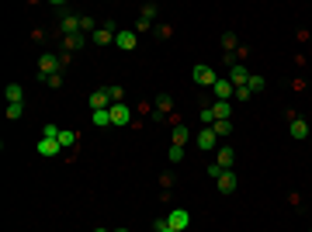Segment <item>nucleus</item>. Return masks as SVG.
<instances>
[{
    "instance_id": "1",
    "label": "nucleus",
    "mask_w": 312,
    "mask_h": 232,
    "mask_svg": "<svg viewBox=\"0 0 312 232\" xmlns=\"http://www.w3.org/2000/svg\"><path fill=\"white\" fill-rule=\"evenodd\" d=\"M63 66H66V52H63V56H52V52H49V56H42V59H39V73H42V77L63 73Z\"/></svg>"
},
{
    "instance_id": "2",
    "label": "nucleus",
    "mask_w": 312,
    "mask_h": 232,
    "mask_svg": "<svg viewBox=\"0 0 312 232\" xmlns=\"http://www.w3.org/2000/svg\"><path fill=\"white\" fill-rule=\"evenodd\" d=\"M163 218L170 222V229H174V232H184L188 225H191V215L184 212V208H170V212L163 215Z\"/></svg>"
},
{
    "instance_id": "3",
    "label": "nucleus",
    "mask_w": 312,
    "mask_h": 232,
    "mask_svg": "<svg viewBox=\"0 0 312 232\" xmlns=\"http://www.w3.org/2000/svg\"><path fill=\"white\" fill-rule=\"evenodd\" d=\"M111 125H118V128H121V125H132V108H129L125 101H121V104H111Z\"/></svg>"
},
{
    "instance_id": "4",
    "label": "nucleus",
    "mask_w": 312,
    "mask_h": 232,
    "mask_svg": "<svg viewBox=\"0 0 312 232\" xmlns=\"http://www.w3.org/2000/svg\"><path fill=\"white\" fill-rule=\"evenodd\" d=\"M191 80H195L198 87H215V70H208V66H195V70H191Z\"/></svg>"
},
{
    "instance_id": "5",
    "label": "nucleus",
    "mask_w": 312,
    "mask_h": 232,
    "mask_svg": "<svg viewBox=\"0 0 312 232\" xmlns=\"http://www.w3.org/2000/svg\"><path fill=\"white\" fill-rule=\"evenodd\" d=\"M215 101H229V97H236V87H233V80H226V77H219L215 80Z\"/></svg>"
},
{
    "instance_id": "6",
    "label": "nucleus",
    "mask_w": 312,
    "mask_h": 232,
    "mask_svg": "<svg viewBox=\"0 0 312 232\" xmlns=\"http://www.w3.org/2000/svg\"><path fill=\"white\" fill-rule=\"evenodd\" d=\"M229 80H233V87H246V80H250V70L246 66H229Z\"/></svg>"
},
{
    "instance_id": "7",
    "label": "nucleus",
    "mask_w": 312,
    "mask_h": 232,
    "mask_svg": "<svg viewBox=\"0 0 312 232\" xmlns=\"http://www.w3.org/2000/svg\"><path fill=\"white\" fill-rule=\"evenodd\" d=\"M39 156H56V153H63V146H59V139H39Z\"/></svg>"
},
{
    "instance_id": "8",
    "label": "nucleus",
    "mask_w": 312,
    "mask_h": 232,
    "mask_svg": "<svg viewBox=\"0 0 312 232\" xmlns=\"http://www.w3.org/2000/svg\"><path fill=\"white\" fill-rule=\"evenodd\" d=\"M115 42H118V49L132 52V49H136V42H139V35H136V31H118V35H115Z\"/></svg>"
},
{
    "instance_id": "9",
    "label": "nucleus",
    "mask_w": 312,
    "mask_h": 232,
    "mask_svg": "<svg viewBox=\"0 0 312 232\" xmlns=\"http://www.w3.org/2000/svg\"><path fill=\"white\" fill-rule=\"evenodd\" d=\"M90 42H94V45H111V42H115V31H111V24L98 28V31L90 35Z\"/></svg>"
},
{
    "instance_id": "10",
    "label": "nucleus",
    "mask_w": 312,
    "mask_h": 232,
    "mask_svg": "<svg viewBox=\"0 0 312 232\" xmlns=\"http://www.w3.org/2000/svg\"><path fill=\"white\" fill-rule=\"evenodd\" d=\"M215 184H219V191H222V194H233V191H236V184H239V180H236V174H233V170H226V174L219 177Z\"/></svg>"
},
{
    "instance_id": "11",
    "label": "nucleus",
    "mask_w": 312,
    "mask_h": 232,
    "mask_svg": "<svg viewBox=\"0 0 312 232\" xmlns=\"http://www.w3.org/2000/svg\"><path fill=\"white\" fill-rule=\"evenodd\" d=\"M195 142L201 146V149H215V142H219V136H215L212 128H201V132L195 136Z\"/></svg>"
},
{
    "instance_id": "12",
    "label": "nucleus",
    "mask_w": 312,
    "mask_h": 232,
    "mask_svg": "<svg viewBox=\"0 0 312 232\" xmlns=\"http://www.w3.org/2000/svg\"><path fill=\"white\" fill-rule=\"evenodd\" d=\"M212 115H215V121H229V118H233L229 101H215V104H212Z\"/></svg>"
},
{
    "instance_id": "13",
    "label": "nucleus",
    "mask_w": 312,
    "mask_h": 232,
    "mask_svg": "<svg viewBox=\"0 0 312 232\" xmlns=\"http://www.w3.org/2000/svg\"><path fill=\"white\" fill-rule=\"evenodd\" d=\"M98 108H111V97H108V90H104V87L90 94V111H98Z\"/></svg>"
},
{
    "instance_id": "14",
    "label": "nucleus",
    "mask_w": 312,
    "mask_h": 232,
    "mask_svg": "<svg viewBox=\"0 0 312 232\" xmlns=\"http://www.w3.org/2000/svg\"><path fill=\"white\" fill-rule=\"evenodd\" d=\"M292 139H309V121L305 118H292Z\"/></svg>"
},
{
    "instance_id": "15",
    "label": "nucleus",
    "mask_w": 312,
    "mask_h": 232,
    "mask_svg": "<svg viewBox=\"0 0 312 232\" xmlns=\"http://www.w3.org/2000/svg\"><path fill=\"white\" fill-rule=\"evenodd\" d=\"M90 121H94L98 128H108V125H111V108H98V111H90Z\"/></svg>"
},
{
    "instance_id": "16",
    "label": "nucleus",
    "mask_w": 312,
    "mask_h": 232,
    "mask_svg": "<svg viewBox=\"0 0 312 232\" xmlns=\"http://www.w3.org/2000/svg\"><path fill=\"white\" fill-rule=\"evenodd\" d=\"M63 45H66L70 52H77V49H83V45H87V35H83V31H80V35H66V39H63Z\"/></svg>"
},
{
    "instance_id": "17",
    "label": "nucleus",
    "mask_w": 312,
    "mask_h": 232,
    "mask_svg": "<svg viewBox=\"0 0 312 232\" xmlns=\"http://www.w3.org/2000/svg\"><path fill=\"white\" fill-rule=\"evenodd\" d=\"M77 142H80L77 132H70V128H63V132H59V146H63V149H73Z\"/></svg>"
},
{
    "instance_id": "18",
    "label": "nucleus",
    "mask_w": 312,
    "mask_h": 232,
    "mask_svg": "<svg viewBox=\"0 0 312 232\" xmlns=\"http://www.w3.org/2000/svg\"><path fill=\"white\" fill-rule=\"evenodd\" d=\"M63 35H80V18L66 14V18H63Z\"/></svg>"
},
{
    "instance_id": "19",
    "label": "nucleus",
    "mask_w": 312,
    "mask_h": 232,
    "mask_svg": "<svg viewBox=\"0 0 312 232\" xmlns=\"http://www.w3.org/2000/svg\"><path fill=\"white\" fill-rule=\"evenodd\" d=\"M7 104H21V97H24V90H21V83H7Z\"/></svg>"
},
{
    "instance_id": "20",
    "label": "nucleus",
    "mask_w": 312,
    "mask_h": 232,
    "mask_svg": "<svg viewBox=\"0 0 312 232\" xmlns=\"http://www.w3.org/2000/svg\"><path fill=\"white\" fill-rule=\"evenodd\" d=\"M188 139H191V132H188V125H184V121H177V125H174V146H184Z\"/></svg>"
},
{
    "instance_id": "21",
    "label": "nucleus",
    "mask_w": 312,
    "mask_h": 232,
    "mask_svg": "<svg viewBox=\"0 0 312 232\" xmlns=\"http://www.w3.org/2000/svg\"><path fill=\"white\" fill-rule=\"evenodd\" d=\"M233 159H236L233 149H219V159H215V163H219L222 170H233Z\"/></svg>"
},
{
    "instance_id": "22",
    "label": "nucleus",
    "mask_w": 312,
    "mask_h": 232,
    "mask_svg": "<svg viewBox=\"0 0 312 232\" xmlns=\"http://www.w3.org/2000/svg\"><path fill=\"white\" fill-rule=\"evenodd\" d=\"M264 87H267V80L257 77V73H250V80H246V90H250V94H260Z\"/></svg>"
},
{
    "instance_id": "23",
    "label": "nucleus",
    "mask_w": 312,
    "mask_h": 232,
    "mask_svg": "<svg viewBox=\"0 0 312 232\" xmlns=\"http://www.w3.org/2000/svg\"><path fill=\"white\" fill-rule=\"evenodd\" d=\"M212 132H215L219 139H222V136H229V132H233V118H229V121H215V125H212Z\"/></svg>"
},
{
    "instance_id": "24",
    "label": "nucleus",
    "mask_w": 312,
    "mask_h": 232,
    "mask_svg": "<svg viewBox=\"0 0 312 232\" xmlns=\"http://www.w3.org/2000/svg\"><path fill=\"white\" fill-rule=\"evenodd\" d=\"M24 115V104H7V121H18Z\"/></svg>"
},
{
    "instance_id": "25",
    "label": "nucleus",
    "mask_w": 312,
    "mask_h": 232,
    "mask_svg": "<svg viewBox=\"0 0 312 232\" xmlns=\"http://www.w3.org/2000/svg\"><path fill=\"white\" fill-rule=\"evenodd\" d=\"M104 90H108V97H111V104H121V97H125V90H121V87H115V83H111V87H104Z\"/></svg>"
},
{
    "instance_id": "26",
    "label": "nucleus",
    "mask_w": 312,
    "mask_h": 232,
    "mask_svg": "<svg viewBox=\"0 0 312 232\" xmlns=\"http://www.w3.org/2000/svg\"><path fill=\"white\" fill-rule=\"evenodd\" d=\"M167 159H170V163H180V159H184V146H170V149H167Z\"/></svg>"
},
{
    "instance_id": "27",
    "label": "nucleus",
    "mask_w": 312,
    "mask_h": 232,
    "mask_svg": "<svg viewBox=\"0 0 312 232\" xmlns=\"http://www.w3.org/2000/svg\"><path fill=\"white\" fill-rule=\"evenodd\" d=\"M80 31H83V35H94V31H98V28H94V18H80Z\"/></svg>"
},
{
    "instance_id": "28",
    "label": "nucleus",
    "mask_w": 312,
    "mask_h": 232,
    "mask_svg": "<svg viewBox=\"0 0 312 232\" xmlns=\"http://www.w3.org/2000/svg\"><path fill=\"white\" fill-rule=\"evenodd\" d=\"M59 132H63L59 125H45V128H42V139H59Z\"/></svg>"
},
{
    "instance_id": "29",
    "label": "nucleus",
    "mask_w": 312,
    "mask_h": 232,
    "mask_svg": "<svg viewBox=\"0 0 312 232\" xmlns=\"http://www.w3.org/2000/svg\"><path fill=\"white\" fill-rule=\"evenodd\" d=\"M222 45H226V56L236 49V35H233V31H229V35H222Z\"/></svg>"
},
{
    "instance_id": "30",
    "label": "nucleus",
    "mask_w": 312,
    "mask_h": 232,
    "mask_svg": "<svg viewBox=\"0 0 312 232\" xmlns=\"http://www.w3.org/2000/svg\"><path fill=\"white\" fill-rule=\"evenodd\" d=\"M139 18L153 21V18H156V4H146V7H142V14H139Z\"/></svg>"
},
{
    "instance_id": "31",
    "label": "nucleus",
    "mask_w": 312,
    "mask_h": 232,
    "mask_svg": "<svg viewBox=\"0 0 312 232\" xmlns=\"http://www.w3.org/2000/svg\"><path fill=\"white\" fill-rule=\"evenodd\" d=\"M49 87H63V73H52V77H45Z\"/></svg>"
},
{
    "instance_id": "32",
    "label": "nucleus",
    "mask_w": 312,
    "mask_h": 232,
    "mask_svg": "<svg viewBox=\"0 0 312 232\" xmlns=\"http://www.w3.org/2000/svg\"><path fill=\"white\" fill-rule=\"evenodd\" d=\"M156 232H174V229H170V222H167V218H156Z\"/></svg>"
},
{
    "instance_id": "33",
    "label": "nucleus",
    "mask_w": 312,
    "mask_h": 232,
    "mask_svg": "<svg viewBox=\"0 0 312 232\" xmlns=\"http://www.w3.org/2000/svg\"><path fill=\"white\" fill-rule=\"evenodd\" d=\"M226 174V170H222V167H219V163H212V167H208V177H215V180H219V177Z\"/></svg>"
},
{
    "instance_id": "34",
    "label": "nucleus",
    "mask_w": 312,
    "mask_h": 232,
    "mask_svg": "<svg viewBox=\"0 0 312 232\" xmlns=\"http://www.w3.org/2000/svg\"><path fill=\"white\" fill-rule=\"evenodd\" d=\"M139 31H149V21H146V18L136 21V35H139Z\"/></svg>"
},
{
    "instance_id": "35",
    "label": "nucleus",
    "mask_w": 312,
    "mask_h": 232,
    "mask_svg": "<svg viewBox=\"0 0 312 232\" xmlns=\"http://www.w3.org/2000/svg\"><path fill=\"white\" fill-rule=\"evenodd\" d=\"M94 232H111V229H94Z\"/></svg>"
},
{
    "instance_id": "36",
    "label": "nucleus",
    "mask_w": 312,
    "mask_h": 232,
    "mask_svg": "<svg viewBox=\"0 0 312 232\" xmlns=\"http://www.w3.org/2000/svg\"><path fill=\"white\" fill-rule=\"evenodd\" d=\"M118 232H129V229H118Z\"/></svg>"
}]
</instances>
